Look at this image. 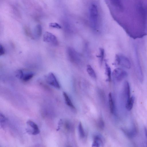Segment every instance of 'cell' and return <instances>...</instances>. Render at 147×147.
Segmentation results:
<instances>
[{
	"mask_svg": "<svg viewBox=\"0 0 147 147\" xmlns=\"http://www.w3.org/2000/svg\"><path fill=\"white\" fill-rule=\"evenodd\" d=\"M119 12H125L124 27L131 30L134 28L138 31H146L147 28V0H121Z\"/></svg>",
	"mask_w": 147,
	"mask_h": 147,
	"instance_id": "cell-1",
	"label": "cell"
},
{
	"mask_svg": "<svg viewBox=\"0 0 147 147\" xmlns=\"http://www.w3.org/2000/svg\"><path fill=\"white\" fill-rule=\"evenodd\" d=\"M90 20L91 26L94 30L98 28V7L96 4H93L90 9Z\"/></svg>",
	"mask_w": 147,
	"mask_h": 147,
	"instance_id": "cell-2",
	"label": "cell"
},
{
	"mask_svg": "<svg viewBox=\"0 0 147 147\" xmlns=\"http://www.w3.org/2000/svg\"><path fill=\"white\" fill-rule=\"evenodd\" d=\"M43 40L44 42L49 43L53 46H57L59 44L57 37L49 32H45L43 36Z\"/></svg>",
	"mask_w": 147,
	"mask_h": 147,
	"instance_id": "cell-3",
	"label": "cell"
},
{
	"mask_svg": "<svg viewBox=\"0 0 147 147\" xmlns=\"http://www.w3.org/2000/svg\"><path fill=\"white\" fill-rule=\"evenodd\" d=\"M27 133L33 135H38L40 133L39 128L35 122L31 120L27 121Z\"/></svg>",
	"mask_w": 147,
	"mask_h": 147,
	"instance_id": "cell-4",
	"label": "cell"
},
{
	"mask_svg": "<svg viewBox=\"0 0 147 147\" xmlns=\"http://www.w3.org/2000/svg\"><path fill=\"white\" fill-rule=\"evenodd\" d=\"M127 73L122 69L118 68L115 69L112 74L114 78L117 81H120L126 78Z\"/></svg>",
	"mask_w": 147,
	"mask_h": 147,
	"instance_id": "cell-5",
	"label": "cell"
},
{
	"mask_svg": "<svg viewBox=\"0 0 147 147\" xmlns=\"http://www.w3.org/2000/svg\"><path fill=\"white\" fill-rule=\"evenodd\" d=\"M67 53L70 61L75 63H77L80 60V57L77 52L74 49L69 47L67 49Z\"/></svg>",
	"mask_w": 147,
	"mask_h": 147,
	"instance_id": "cell-6",
	"label": "cell"
},
{
	"mask_svg": "<svg viewBox=\"0 0 147 147\" xmlns=\"http://www.w3.org/2000/svg\"><path fill=\"white\" fill-rule=\"evenodd\" d=\"M117 63L121 66L127 68L131 67V63L129 60L122 55H117L116 57Z\"/></svg>",
	"mask_w": 147,
	"mask_h": 147,
	"instance_id": "cell-7",
	"label": "cell"
},
{
	"mask_svg": "<svg viewBox=\"0 0 147 147\" xmlns=\"http://www.w3.org/2000/svg\"><path fill=\"white\" fill-rule=\"evenodd\" d=\"M46 81L47 83L50 85L58 89L60 88L59 82L53 73H49L47 75L46 77Z\"/></svg>",
	"mask_w": 147,
	"mask_h": 147,
	"instance_id": "cell-8",
	"label": "cell"
},
{
	"mask_svg": "<svg viewBox=\"0 0 147 147\" xmlns=\"http://www.w3.org/2000/svg\"><path fill=\"white\" fill-rule=\"evenodd\" d=\"M122 130L125 134L128 137L130 138L135 137L137 132V129L135 126H133L132 128L130 130L123 129H122Z\"/></svg>",
	"mask_w": 147,
	"mask_h": 147,
	"instance_id": "cell-9",
	"label": "cell"
},
{
	"mask_svg": "<svg viewBox=\"0 0 147 147\" xmlns=\"http://www.w3.org/2000/svg\"><path fill=\"white\" fill-rule=\"evenodd\" d=\"M124 94L126 101L131 98L130 88L128 82L125 81L124 84Z\"/></svg>",
	"mask_w": 147,
	"mask_h": 147,
	"instance_id": "cell-10",
	"label": "cell"
},
{
	"mask_svg": "<svg viewBox=\"0 0 147 147\" xmlns=\"http://www.w3.org/2000/svg\"><path fill=\"white\" fill-rule=\"evenodd\" d=\"M42 26L38 24L36 26L34 29V35L36 38H40L42 35Z\"/></svg>",
	"mask_w": 147,
	"mask_h": 147,
	"instance_id": "cell-11",
	"label": "cell"
},
{
	"mask_svg": "<svg viewBox=\"0 0 147 147\" xmlns=\"http://www.w3.org/2000/svg\"><path fill=\"white\" fill-rule=\"evenodd\" d=\"M135 100V97L132 96L126 101V107L128 111H131L133 108Z\"/></svg>",
	"mask_w": 147,
	"mask_h": 147,
	"instance_id": "cell-12",
	"label": "cell"
},
{
	"mask_svg": "<svg viewBox=\"0 0 147 147\" xmlns=\"http://www.w3.org/2000/svg\"><path fill=\"white\" fill-rule=\"evenodd\" d=\"M63 95L65 101L67 105L70 107L72 109H75L74 105L73 104L70 98L66 93L65 92H63Z\"/></svg>",
	"mask_w": 147,
	"mask_h": 147,
	"instance_id": "cell-13",
	"label": "cell"
},
{
	"mask_svg": "<svg viewBox=\"0 0 147 147\" xmlns=\"http://www.w3.org/2000/svg\"><path fill=\"white\" fill-rule=\"evenodd\" d=\"M34 74L33 72H29L26 73L24 72L22 80L23 81L27 82L31 80L34 76Z\"/></svg>",
	"mask_w": 147,
	"mask_h": 147,
	"instance_id": "cell-14",
	"label": "cell"
},
{
	"mask_svg": "<svg viewBox=\"0 0 147 147\" xmlns=\"http://www.w3.org/2000/svg\"><path fill=\"white\" fill-rule=\"evenodd\" d=\"M86 71L90 76L93 78H96V75L94 69L92 68L91 66L89 65H88L86 66Z\"/></svg>",
	"mask_w": 147,
	"mask_h": 147,
	"instance_id": "cell-15",
	"label": "cell"
},
{
	"mask_svg": "<svg viewBox=\"0 0 147 147\" xmlns=\"http://www.w3.org/2000/svg\"><path fill=\"white\" fill-rule=\"evenodd\" d=\"M109 108L110 112L112 113H113L114 111V105L113 98L111 93H110L108 96Z\"/></svg>",
	"mask_w": 147,
	"mask_h": 147,
	"instance_id": "cell-16",
	"label": "cell"
},
{
	"mask_svg": "<svg viewBox=\"0 0 147 147\" xmlns=\"http://www.w3.org/2000/svg\"><path fill=\"white\" fill-rule=\"evenodd\" d=\"M102 141L101 138L98 136H96L94 138L92 144V146L99 147L102 144Z\"/></svg>",
	"mask_w": 147,
	"mask_h": 147,
	"instance_id": "cell-17",
	"label": "cell"
},
{
	"mask_svg": "<svg viewBox=\"0 0 147 147\" xmlns=\"http://www.w3.org/2000/svg\"><path fill=\"white\" fill-rule=\"evenodd\" d=\"M105 73L108 77V80L109 81L111 80L112 75L111 69L106 63L105 64Z\"/></svg>",
	"mask_w": 147,
	"mask_h": 147,
	"instance_id": "cell-18",
	"label": "cell"
},
{
	"mask_svg": "<svg viewBox=\"0 0 147 147\" xmlns=\"http://www.w3.org/2000/svg\"><path fill=\"white\" fill-rule=\"evenodd\" d=\"M78 131L80 137L83 138L85 136V133L84 132L83 125L81 122L79 123L78 126Z\"/></svg>",
	"mask_w": 147,
	"mask_h": 147,
	"instance_id": "cell-19",
	"label": "cell"
},
{
	"mask_svg": "<svg viewBox=\"0 0 147 147\" xmlns=\"http://www.w3.org/2000/svg\"><path fill=\"white\" fill-rule=\"evenodd\" d=\"M24 72L21 69H19L16 71L15 72V76L16 77L19 79L22 80Z\"/></svg>",
	"mask_w": 147,
	"mask_h": 147,
	"instance_id": "cell-20",
	"label": "cell"
},
{
	"mask_svg": "<svg viewBox=\"0 0 147 147\" xmlns=\"http://www.w3.org/2000/svg\"><path fill=\"white\" fill-rule=\"evenodd\" d=\"M104 50L102 48L100 49V53L98 57L99 58V61L101 64H102L103 62V58L104 57Z\"/></svg>",
	"mask_w": 147,
	"mask_h": 147,
	"instance_id": "cell-21",
	"label": "cell"
},
{
	"mask_svg": "<svg viewBox=\"0 0 147 147\" xmlns=\"http://www.w3.org/2000/svg\"><path fill=\"white\" fill-rule=\"evenodd\" d=\"M50 27L55 28L58 29H60L62 28L61 27L58 23H51L49 24Z\"/></svg>",
	"mask_w": 147,
	"mask_h": 147,
	"instance_id": "cell-22",
	"label": "cell"
},
{
	"mask_svg": "<svg viewBox=\"0 0 147 147\" xmlns=\"http://www.w3.org/2000/svg\"><path fill=\"white\" fill-rule=\"evenodd\" d=\"M5 53V49L3 46L2 45L0 46V56H3Z\"/></svg>",
	"mask_w": 147,
	"mask_h": 147,
	"instance_id": "cell-23",
	"label": "cell"
},
{
	"mask_svg": "<svg viewBox=\"0 0 147 147\" xmlns=\"http://www.w3.org/2000/svg\"><path fill=\"white\" fill-rule=\"evenodd\" d=\"M99 127L101 128H103L104 126V123L102 119H100L99 121Z\"/></svg>",
	"mask_w": 147,
	"mask_h": 147,
	"instance_id": "cell-24",
	"label": "cell"
},
{
	"mask_svg": "<svg viewBox=\"0 0 147 147\" xmlns=\"http://www.w3.org/2000/svg\"><path fill=\"white\" fill-rule=\"evenodd\" d=\"M144 130L146 140V144L147 146V129L146 127H144Z\"/></svg>",
	"mask_w": 147,
	"mask_h": 147,
	"instance_id": "cell-25",
	"label": "cell"
}]
</instances>
